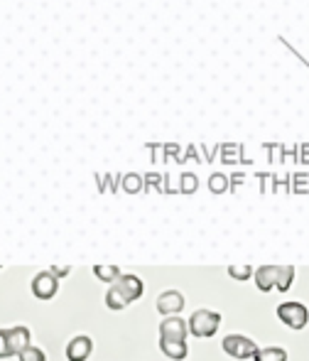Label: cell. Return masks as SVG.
Listing matches in <instances>:
<instances>
[{"label":"cell","mask_w":309,"mask_h":361,"mask_svg":"<svg viewBox=\"0 0 309 361\" xmlns=\"http://www.w3.org/2000/svg\"><path fill=\"white\" fill-rule=\"evenodd\" d=\"M143 290H145V286L138 276H133V273L120 276L113 286L106 290V307L113 310V312L125 310L130 302H135V300L143 298Z\"/></svg>","instance_id":"cell-1"},{"label":"cell","mask_w":309,"mask_h":361,"mask_svg":"<svg viewBox=\"0 0 309 361\" xmlns=\"http://www.w3.org/2000/svg\"><path fill=\"white\" fill-rule=\"evenodd\" d=\"M253 278H256V286H258L260 293H270V290H275V283H277V266L256 268Z\"/></svg>","instance_id":"cell-10"},{"label":"cell","mask_w":309,"mask_h":361,"mask_svg":"<svg viewBox=\"0 0 309 361\" xmlns=\"http://www.w3.org/2000/svg\"><path fill=\"white\" fill-rule=\"evenodd\" d=\"M295 283V266H277V283H275V290L280 293H287Z\"/></svg>","instance_id":"cell-12"},{"label":"cell","mask_w":309,"mask_h":361,"mask_svg":"<svg viewBox=\"0 0 309 361\" xmlns=\"http://www.w3.org/2000/svg\"><path fill=\"white\" fill-rule=\"evenodd\" d=\"M32 334L25 324H18V327H10L8 329V344H10V354L13 357H20L27 347H32Z\"/></svg>","instance_id":"cell-8"},{"label":"cell","mask_w":309,"mask_h":361,"mask_svg":"<svg viewBox=\"0 0 309 361\" xmlns=\"http://www.w3.org/2000/svg\"><path fill=\"white\" fill-rule=\"evenodd\" d=\"M18 359H20V361H47V357H44V352H42L39 347H34V344H32V347L25 349V352L20 354Z\"/></svg>","instance_id":"cell-16"},{"label":"cell","mask_w":309,"mask_h":361,"mask_svg":"<svg viewBox=\"0 0 309 361\" xmlns=\"http://www.w3.org/2000/svg\"><path fill=\"white\" fill-rule=\"evenodd\" d=\"M209 187H211V192H224L226 190V177L214 175V177H211V182H209Z\"/></svg>","instance_id":"cell-18"},{"label":"cell","mask_w":309,"mask_h":361,"mask_svg":"<svg viewBox=\"0 0 309 361\" xmlns=\"http://www.w3.org/2000/svg\"><path fill=\"white\" fill-rule=\"evenodd\" d=\"M253 273L256 271H253L251 266H229V276L233 281H251Z\"/></svg>","instance_id":"cell-15"},{"label":"cell","mask_w":309,"mask_h":361,"mask_svg":"<svg viewBox=\"0 0 309 361\" xmlns=\"http://www.w3.org/2000/svg\"><path fill=\"white\" fill-rule=\"evenodd\" d=\"M277 319L290 329H305L309 324V310L305 302L297 300H287L277 307Z\"/></svg>","instance_id":"cell-3"},{"label":"cell","mask_w":309,"mask_h":361,"mask_svg":"<svg viewBox=\"0 0 309 361\" xmlns=\"http://www.w3.org/2000/svg\"><path fill=\"white\" fill-rule=\"evenodd\" d=\"M187 327H189V332L194 334V337L209 339V337H214V334L219 332L221 314L214 312V310H196V312H191Z\"/></svg>","instance_id":"cell-2"},{"label":"cell","mask_w":309,"mask_h":361,"mask_svg":"<svg viewBox=\"0 0 309 361\" xmlns=\"http://www.w3.org/2000/svg\"><path fill=\"white\" fill-rule=\"evenodd\" d=\"M32 295L39 300H52L59 293V278H54L49 271H42L32 278Z\"/></svg>","instance_id":"cell-5"},{"label":"cell","mask_w":309,"mask_h":361,"mask_svg":"<svg viewBox=\"0 0 309 361\" xmlns=\"http://www.w3.org/2000/svg\"><path fill=\"white\" fill-rule=\"evenodd\" d=\"M49 273H52L54 278H59V281H62V278H67L69 273H72V266H52V268H49Z\"/></svg>","instance_id":"cell-19"},{"label":"cell","mask_w":309,"mask_h":361,"mask_svg":"<svg viewBox=\"0 0 309 361\" xmlns=\"http://www.w3.org/2000/svg\"><path fill=\"white\" fill-rule=\"evenodd\" d=\"M221 347H224V352L229 354V357L238 361L253 359L258 354V349H260L251 337H246V334H229V337L221 342Z\"/></svg>","instance_id":"cell-4"},{"label":"cell","mask_w":309,"mask_h":361,"mask_svg":"<svg viewBox=\"0 0 309 361\" xmlns=\"http://www.w3.org/2000/svg\"><path fill=\"white\" fill-rule=\"evenodd\" d=\"M189 327L182 317H167L160 322V339H172V342H187Z\"/></svg>","instance_id":"cell-7"},{"label":"cell","mask_w":309,"mask_h":361,"mask_svg":"<svg viewBox=\"0 0 309 361\" xmlns=\"http://www.w3.org/2000/svg\"><path fill=\"white\" fill-rule=\"evenodd\" d=\"M91 352H94V342H91V337L79 334V337L69 339V344H67V359L69 361H86L91 357Z\"/></svg>","instance_id":"cell-9"},{"label":"cell","mask_w":309,"mask_h":361,"mask_svg":"<svg viewBox=\"0 0 309 361\" xmlns=\"http://www.w3.org/2000/svg\"><path fill=\"white\" fill-rule=\"evenodd\" d=\"M160 349H162V354L172 361H182V359H187V354H189L187 342H172V339H160Z\"/></svg>","instance_id":"cell-11"},{"label":"cell","mask_w":309,"mask_h":361,"mask_svg":"<svg viewBox=\"0 0 309 361\" xmlns=\"http://www.w3.org/2000/svg\"><path fill=\"white\" fill-rule=\"evenodd\" d=\"M94 276L99 278V281L111 283V286H113V283L118 281L123 273H120V268L113 266V263H111V266H103V263H99V266H94Z\"/></svg>","instance_id":"cell-13"},{"label":"cell","mask_w":309,"mask_h":361,"mask_svg":"<svg viewBox=\"0 0 309 361\" xmlns=\"http://www.w3.org/2000/svg\"><path fill=\"white\" fill-rule=\"evenodd\" d=\"M290 354L285 352L282 347H265V349H258V354L253 357V361H287Z\"/></svg>","instance_id":"cell-14"},{"label":"cell","mask_w":309,"mask_h":361,"mask_svg":"<svg viewBox=\"0 0 309 361\" xmlns=\"http://www.w3.org/2000/svg\"><path fill=\"white\" fill-rule=\"evenodd\" d=\"M10 344H8V329H0V359H10Z\"/></svg>","instance_id":"cell-17"},{"label":"cell","mask_w":309,"mask_h":361,"mask_svg":"<svg viewBox=\"0 0 309 361\" xmlns=\"http://www.w3.org/2000/svg\"><path fill=\"white\" fill-rule=\"evenodd\" d=\"M182 310H184V295L179 290H165L157 298V312L165 314V317H177Z\"/></svg>","instance_id":"cell-6"}]
</instances>
